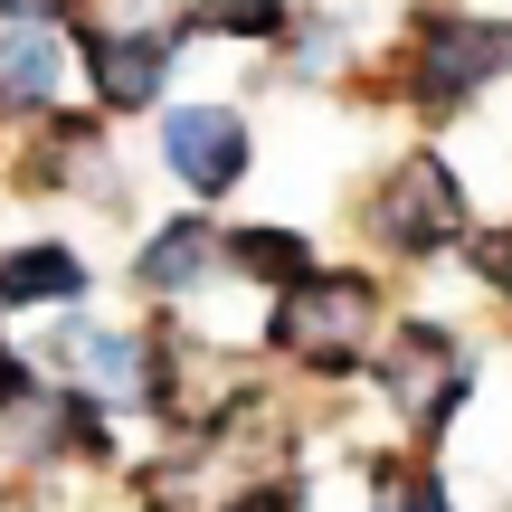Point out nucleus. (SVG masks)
I'll use <instances>...</instances> for the list:
<instances>
[{
    "mask_svg": "<svg viewBox=\"0 0 512 512\" xmlns=\"http://www.w3.org/2000/svg\"><path fill=\"white\" fill-rule=\"evenodd\" d=\"M162 162L190 181V200H219V190L247 181V124L228 105H181L162 114Z\"/></svg>",
    "mask_w": 512,
    "mask_h": 512,
    "instance_id": "3",
    "label": "nucleus"
},
{
    "mask_svg": "<svg viewBox=\"0 0 512 512\" xmlns=\"http://www.w3.org/2000/svg\"><path fill=\"white\" fill-rule=\"evenodd\" d=\"M190 19H200L209 38H275L285 29V0H200Z\"/></svg>",
    "mask_w": 512,
    "mask_h": 512,
    "instance_id": "11",
    "label": "nucleus"
},
{
    "mask_svg": "<svg viewBox=\"0 0 512 512\" xmlns=\"http://www.w3.org/2000/svg\"><path fill=\"white\" fill-rule=\"evenodd\" d=\"M67 0H0V19H57Z\"/></svg>",
    "mask_w": 512,
    "mask_h": 512,
    "instance_id": "14",
    "label": "nucleus"
},
{
    "mask_svg": "<svg viewBox=\"0 0 512 512\" xmlns=\"http://www.w3.org/2000/svg\"><path fill=\"white\" fill-rule=\"evenodd\" d=\"M209 256H219V238L181 219V228H162V238L143 247V285H152V294H190V285L209 275Z\"/></svg>",
    "mask_w": 512,
    "mask_h": 512,
    "instance_id": "9",
    "label": "nucleus"
},
{
    "mask_svg": "<svg viewBox=\"0 0 512 512\" xmlns=\"http://www.w3.org/2000/svg\"><path fill=\"white\" fill-rule=\"evenodd\" d=\"M76 370H86L95 389H114V399H143L152 342H143V332H76Z\"/></svg>",
    "mask_w": 512,
    "mask_h": 512,
    "instance_id": "7",
    "label": "nucleus"
},
{
    "mask_svg": "<svg viewBox=\"0 0 512 512\" xmlns=\"http://www.w3.org/2000/svg\"><path fill=\"white\" fill-rule=\"evenodd\" d=\"M332 57H342V29H304V48H294V67H304V76H323Z\"/></svg>",
    "mask_w": 512,
    "mask_h": 512,
    "instance_id": "12",
    "label": "nucleus"
},
{
    "mask_svg": "<svg viewBox=\"0 0 512 512\" xmlns=\"http://www.w3.org/2000/svg\"><path fill=\"white\" fill-rule=\"evenodd\" d=\"M228 266L256 275V285H304L313 256H304V238H285V228H247V238H228Z\"/></svg>",
    "mask_w": 512,
    "mask_h": 512,
    "instance_id": "10",
    "label": "nucleus"
},
{
    "mask_svg": "<svg viewBox=\"0 0 512 512\" xmlns=\"http://www.w3.org/2000/svg\"><path fill=\"white\" fill-rule=\"evenodd\" d=\"M456 228H465V200H456V181H446L437 162H408L399 181L380 190V238L389 247H418L427 256V247L456 238Z\"/></svg>",
    "mask_w": 512,
    "mask_h": 512,
    "instance_id": "4",
    "label": "nucleus"
},
{
    "mask_svg": "<svg viewBox=\"0 0 512 512\" xmlns=\"http://www.w3.org/2000/svg\"><path fill=\"white\" fill-rule=\"evenodd\" d=\"M162 76H171V38L162 29H114V38H95V95H105L114 114H143L152 95H162Z\"/></svg>",
    "mask_w": 512,
    "mask_h": 512,
    "instance_id": "5",
    "label": "nucleus"
},
{
    "mask_svg": "<svg viewBox=\"0 0 512 512\" xmlns=\"http://www.w3.org/2000/svg\"><path fill=\"white\" fill-rule=\"evenodd\" d=\"M275 342L313 351V361H361V342H370V285H361V275H304V285H285Z\"/></svg>",
    "mask_w": 512,
    "mask_h": 512,
    "instance_id": "2",
    "label": "nucleus"
},
{
    "mask_svg": "<svg viewBox=\"0 0 512 512\" xmlns=\"http://www.w3.org/2000/svg\"><path fill=\"white\" fill-rule=\"evenodd\" d=\"M57 19H0V105H48L57 95Z\"/></svg>",
    "mask_w": 512,
    "mask_h": 512,
    "instance_id": "6",
    "label": "nucleus"
},
{
    "mask_svg": "<svg viewBox=\"0 0 512 512\" xmlns=\"http://www.w3.org/2000/svg\"><path fill=\"white\" fill-rule=\"evenodd\" d=\"M67 294H86V266L67 247H19L0 266V304H67Z\"/></svg>",
    "mask_w": 512,
    "mask_h": 512,
    "instance_id": "8",
    "label": "nucleus"
},
{
    "mask_svg": "<svg viewBox=\"0 0 512 512\" xmlns=\"http://www.w3.org/2000/svg\"><path fill=\"white\" fill-rule=\"evenodd\" d=\"M389 512H446V484H389Z\"/></svg>",
    "mask_w": 512,
    "mask_h": 512,
    "instance_id": "13",
    "label": "nucleus"
},
{
    "mask_svg": "<svg viewBox=\"0 0 512 512\" xmlns=\"http://www.w3.org/2000/svg\"><path fill=\"white\" fill-rule=\"evenodd\" d=\"M512 67V29H484V19H427L418 29V57H408V86H418V105L456 114L475 86H494Z\"/></svg>",
    "mask_w": 512,
    "mask_h": 512,
    "instance_id": "1",
    "label": "nucleus"
}]
</instances>
